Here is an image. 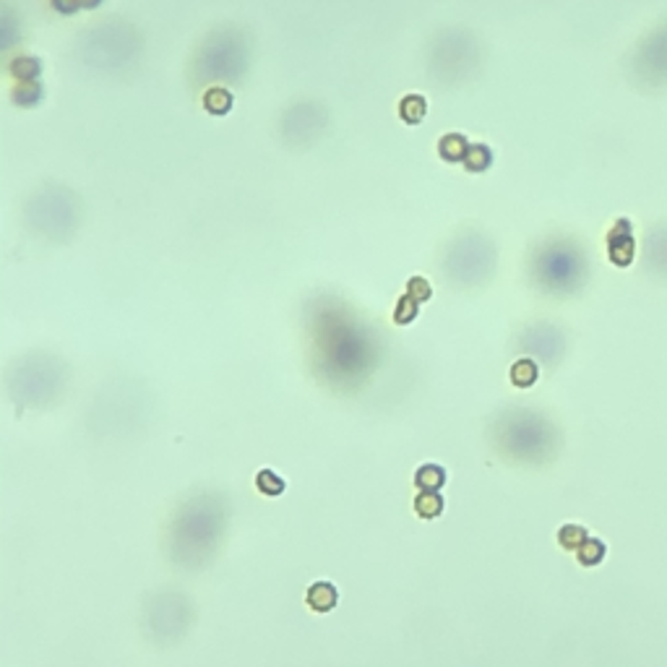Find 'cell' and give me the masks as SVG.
I'll list each match as a JSON object with an SVG mask.
<instances>
[{
    "mask_svg": "<svg viewBox=\"0 0 667 667\" xmlns=\"http://www.w3.org/2000/svg\"><path fill=\"white\" fill-rule=\"evenodd\" d=\"M415 511H417V516H422V519H435V516H441L443 511V498L435 493V490H422L417 498H415Z\"/></svg>",
    "mask_w": 667,
    "mask_h": 667,
    "instance_id": "cell-3",
    "label": "cell"
},
{
    "mask_svg": "<svg viewBox=\"0 0 667 667\" xmlns=\"http://www.w3.org/2000/svg\"><path fill=\"white\" fill-rule=\"evenodd\" d=\"M558 540H561V545L563 547H568V550H579L581 545L587 543V529L584 527H576V524H565L563 529H561V534H558Z\"/></svg>",
    "mask_w": 667,
    "mask_h": 667,
    "instance_id": "cell-7",
    "label": "cell"
},
{
    "mask_svg": "<svg viewBox=\"0 0 667 667\" xmlns=\"http://www.w3.org/2000/svg\"><path fill=\"white\" fill-rule=\"evenodd\" d=\"M464 151H469L467 144H464V138L446 136L441 141V154H443V159H449V162H456L459 157H464Z\"/></svg>",
    "mask_w": 667,
    "mask_h": 667,
    "instance_id": "cell-11",
    "label": "cell"
},
{
    "mask_svg": "<svg viewBox=\"0 0 667 667\" xmlns=\"http://www.w3.org/2000/svg\"><path fill=\"white\" fill-rule=\"evenodd\" d=\"M409 297L415 300V303H422V300H428L430 297V284L422 279V276H415V279H409Z\"/></svg>",
    "mask_w": 667,
    "mask_h": 667,
    "instance_id": "cell-15",
    "label": "cell"
},
{
    "mask_svg": "<svg viewBox=\"0 0 667 667\" xmlns=\"http://www.w3.org/2000/svg\"><path fill=\"white\" fill-rule=\"evenodd\" d=\"M399 113H402V118H404L407 123H420V120L425 118V113H428V104H425V100L417 97V94H409V97H404L402 104H399Z\"/></svg>",
    "mask_w": 667,
    "mask_h": 667,
    "instance_id": "cell-4",
    "label": "cell"
},
{
    "mask_svg": "<svg viewBox=\"0 0 667 667\" xmlns=\"http://www.w3.org/2000/svg\"><path fill=\"white\" fill-rule=\"evenodd\" d=\"M39 60L37 57H19V60H13L11 66V73L16 76V79H37L39 76Z\"/></svg>",
    "mask_w": 667,
    "mask_h": 667,
    "instance_id": "cell-10",
    "label": "cell"
},
{
    "mask_svg": "<svg viewBox=\"0 0 667 667\" xmlns=\"http://www.w3.org/2000/svg\"><path fill=\"white\" fill-rule=\"evenodd\" d=\"M337 599H339V594H337V587H334V584H328V581H318V584H313V587L308 589V605H310L316 612L334 610Z\"/></svg>",
    "mask_w": 667,
    "mask_h": 667,
    "instance_id": "cell-1",
    "label": "cell"
},
{
    "mask_svg": "<svg viewBox=\"0 0 667 667\" xmlns=\"http://www.w3.org/2000/svg\"><path fill=\"white\" fill-rule=\"evenodd\" d=\"M605 558V545L599 540H587V543L579 547V563L584 565H597Z\"/></svg>",
    "mask_w": 667,
    "mask_h": 667,
    "instance_id": "cell-9",
    "label": "cell"
},
{
    "mask_svg": "<svg viewBox=\"0 0 667 667\" xmlns=\"http://www.w3.org/2000/svg\"><path fill=\"white\" fill-rule=\"evenodd\" d=\"M256 485H259L261 493H266V496H282L284 493V480L282 477H276L272 472V469H263V472H259V477H256Z\"/></svg>",
    "mask_w": 667,
    "mask_h": 667,
    "instance_id": "cell-8",
    "label": "cell"
},
{
    "mask_svg": "<svg viewBox=\"0 0 667 667\" xmlns=\"http://www.w3.org/2000/svg\"><path fill=\"white\" fill-rule=\"evenodd\" d=\"M511 381H514V386H519V388L532 386L537 381V365L532 360H519L511 368Z\"/></svg>",
    "mask_w": 667,
    "mask_h": 667,
    "instance_id": "cell-5",
    "label": "cell"
},
{
    "mask_svg": "<svg viewBox=\"0 0 667 667\" xmlns=\"http://www.w3.org/2000/svg\"><path fill=\"white\" fill-rule=\"evenodd\" d=\"M415 316H417V303L407 294V297L399 303V308H396V321H399V323H409Z\"/></svg>",
    "mask_w": 667,
    "mask_h": 667,
    "instance_id": "cell-14",
    "label": "cell"
},
{
    "mask_svg": "<svg viewBox=\"0 0 667 667\" xmlns=\"http://www.w3.org/2000/svg\"><path fill=\"white\" fill-rule=\"evenodd\" d=\"M42 97V89H39V84H35V81H29V84H19L16 89H13V100L21 104H35L37 100Z\"/></svg>",
    "mask_w": 667,
    "mask_h": 667,
    "instance_id": "cell-12",
    "label": "cell"
},
{
    "mask_svg": "<svg viewBox=\"0 0 667 667\" xmlns=\"http://www.w3.org/2000/svg\"><path fill=\"white\" fill-rule=\"evenodd\" d=\"M467 162V167L469 170H485V165L490 162V154H487V149H477V147H472L469 149V157L464 159Z\"/></svg>",
    "mask_w": 667,
    "mask_h": 667,
    "instance_id": "cell-13",
    "label": "cell"
},
{
    "mask_svg": "<svg viewBox=\"0 0 667 667\" xmlns=\"http://www.w3.org/2000/svg\"><path fill=\"white\" fill-rule=\"evenodd\" d=\"M415 482H417L420 490H441L443 482H446V469L438 464H425L417 469Z\"/></svg>",
    "mask_w": 667,
    "mask_h": 667,
    "instance_id": "cell-2",
    "label": "cell"
},
{
    "mask_svg": "<svg viewBox=\"0 0 667 667\" xmlns=\"http://www.w3.org/2000/svg\"><path fill=\"white\" fill-rule=\"evenodd\" d=\"M204 104H206V110H209V113L225 115L227 110L232 107V94H229L227 89H212V91H206Z\"/></svg>",
    "mask_w": 667,
    "mask_h": 667,
    "instance_id": "cell-6",
    "label": "cell"
}]
</instances>
